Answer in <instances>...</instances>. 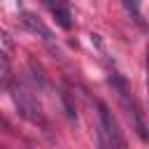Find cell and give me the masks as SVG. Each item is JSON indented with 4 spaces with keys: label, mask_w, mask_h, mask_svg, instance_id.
Here are the masks:
<instances>
[{
    "label": "cell",
    "mask_w": 149,
    "mask_h": 149,
    "mask_svg": "<svg viewBox=\"0 0 149 149\" xmlns=\"http://www.w3.org/2000/svg\"><path fill=\"white\" fill-rule=\"evenodd\" d=\"M98 116H100V144L102 147H126V140L121 137V130L112 116V112L107 109V105L98 102Z\"/></svg>",
    "instance_id": "6da1fadb"
},
{
    "label": "cell",
    "mask_w": 149,
    "mask_h": 149,
    "mask_svg": "<svg viewBox=\"0 0 149 149\" xmlns=\"http://www.w3.org/2000/svg\"><path fill=\"white\" fill-rule=\"evenodd\" d=\"M14 102H16V107H19V112H21V116H26L28 121H33V123H40V126H44V119H42V114L37 112V107L26 98V93L23 91H14Z\"/></svg>",
    "instance_id": "7a4b0ae2"
},
{
    "label": "cell",
    "mask_w": 149,
    "mask_h": 149,
    "mask_svg": "<svg viewBox=\"0 0 149 149\" xmlns=\"http://www.w3.org/2000/svg\"><path fill=\"white\" fill-rule=\"evenodd\" d=\"M19 19H21V23H23L30 33L40 35L44 42H51V40H54V33H51V30H49V28H47V26H44L35 14H33V12H21V14H19Z\"/></svg>",
    "instance_id": "3957f363"
},
{
    "label": "cell",
    "mask_w": 149,
    "mask_h": 149,
    "mask_svg": "<svg viewBox=\"0 0 149 149\" xmlns=\"http://www.w3.org/2000/svg\"><path fill=\"white\" fill-rule=\"evenodd\" d=\"M42 2H44V7L54 14V19H56V23H58L61 28H65V30L72 28V16H70V9L63 5V0H42Z\"/></svg>",
    "instance_id": "277c9868"
},
{
    "label": "cell",
    "mask_w": 149,
    "mask_h": 149,
    "mask_svg": "<svg viewBox=\"0 0 149 149\" xmlns=\"http://www.w3.org/2000/svg\"><path fill=\"white\" fill-rule=\"evenodd\" d=\"M121 5L126 7V12L133 16L135 23L142 26V12H140V0H121Z\"/></svg>",
    "instance_id": "5b68a950"
},
{
    "label": "cell",
    "mask_w": 149,
    "mask_h": 149,
    "mask_svg": "<svg viewBox=\"0 0 149 149\" xmlns=\"http://www.w3.org/2000/svg\"><path fill=\"white\" fill-rule=\"evenodd\" d=\"M0 63H2V65H7V58H5V54H2V51H0Z\"/></svg>",
    "instance_id": "8992f818"
},
{
    "label": "cell",
    "mask_w": 149,
    "mask_h": 149,
    "mask_svg": "<svg viewBox=\"0 0 149 149\" xmlns=\"http://www.w3.org/2000/svg\"><path fill=\"white\" fill-rule=\"evenodd\" d=\"M0 86H2V79H0Z\"/></svg>",
    "instance_id": "52a82bcc"
},
{
    "label": "cell",
    "mask_w": 149,
    "mask_h": 149,
    "mask_svg": "<svg viewBox=\"0 0 149 149\" xmlns=\"http://www.w3.org/2000/svg\"><path fill=\"white\" fill-rule=\"evenodd\" d=\"M16 2H21V0H16Z\"/></svg>",
    "instance_id": "ba28073f"
}]
</instances>
